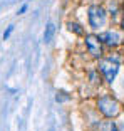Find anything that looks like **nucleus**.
<instances>
[{
  "label": "nucleus",
  "mask_w": 124,
  "mask_h": 131,
  "mask_svg": "<svg viewBox=\"0 0 124 131\" xmlns=\"http://www.w3.org/2000/svg\"><path fill=\"white\" fill-rule=\"evenodd\" d=\"M54 32H55V25L54 24H49L45 27V32H44V40L45 42H51L52 37H54Z\"/></svg>",
  "instance_id": "6"
},
{
  "label": "nucleus",
  "mask_w": 124,
  "mask_h": 131,
  "mask_svg": "<svg viewBox=\"0 0 124 131\" xmlns=\"http://www.w3.org/2000/svg\"><path fill=\"white\" fill-rule=\"evenodd\" d=\"M99 40L107 44L109 47H116L117 44H119V35H117L116 32H106V34L99 35Z\"/></svg>",
  "instance_id": "5"
},
{
  "label": "nucleus",
  "mask_w": 124,
  "mask_h": 131,
  "mask_svg": "<svg viewBox=\"0 0 124 131\" xmlns=\"http://www.w3.org/2000/svg\"><path fill=\"white\" fill-rule=\"evenodd\" d=\"M85 46H87V50H89L94 57H101L102 46H101L99 37H96V35H85Z\"/></svg>",
  "instance_id": "4"
},
{
  "label": "nucleus",
  "mask_w": 124,
  "mask_h": 131,
  "mask_svg": "<svg viewBox=\"0 0 124 131\" xmlns=\"http://www.w3.org/2000/svg\"><path fill=\"white\" fill-rule=\"evenodd\" d=\"M97 106H99V109L102 111V114L107 116V118H113V116H116L117 113H119V104H117V101L113 99V97H109V96L101 97V99L97 101Z\"/></svg>",
  "instance_id": "1"
},
{
  "label": "nucleus",
  "mask_w": 124,
  "mask_h": 131,
  "mask_svg": "<svg viewBox=\"0 0 124 131\" xmlns=\"http://www.w3.org/2000/svg\"><path fill=\"white\" fill-rule=\"evenodd\" d=\"M122 29H124V17H122Z\"/></svg>",
  "instance_id": "12"
},
{
  "label": "nucleus",
  "mask_w": 124,
  "mask_h": 131,
  "mask_svg": "<svg viewBox=\"0 0 124 131\" xmlns=\"http://www.w3.org/2000/svg\"><path fill=\"white\" fill-rule=\"evenodd\" d=\"M25 10H27V5H22V8L19 10V14H25Z\"/></svg>",
  "instance_id": "11"
},
{
  "label": "nucleus",
  "mask_w": 124,
  "mask_h": 131,
  "mask_svg": "<svg viewBox=\"0 0 124 131\" xmlns=\"http://www.w3.org/2000/svg\"><path fill=\"white\" fill-rule=\"evenodd\" d=\"M12 30H14V25H10V27H8V29H7V30H5V32H4V39H8V35H10V34H12Z\"/></svg>",
  "instance_id": "10"
},
{
  "label": "nucleus",
  "mask_w": 124,
  "mask_h": 131,
  "mask_svg": "<svg viewBox=\"0 0 124 131\" xmlns=\"http://www.w3.org/2000/svg\"><path fill=\"white\" fill-rule=\"evenodd\" d=\"M87 15H89V24H91L92 29H99L106 24V12L99 5H92L89 8V14Z\"/></svg>",
  "instance_id": "2"
},
{
  "label": "nucleus",
  "mask_w": 124,
  "mask_h": 131,
  "mask_svg": "<svg viewBox=\"0 0 124 131\" xmlns=\"http://www.w3.org/2000/svg\"><path fill=\"white\" fill-rule=\"evenodd\" d=\"M106 131H117V128H116V124L107 123V124H106Z\"/></svg>",
  "instance_id": "9"
},
{
  "label": "nucleus",
  "mask_w": 124,
  "mask_h": 131,
  "mask_svg": "<svg viewBox=\"0 0 124 131\" xmlns=\"http://www.w3.org/2000/svg\"><path fill=\"white\" fill-rule=\"evenodd\" d=\"M67 29H69L70 32H74V34H77V35H82V34H84L82 27L79 25V24H76V22H69V24H67Z\"/></svg>",
  "instance_id": "7"
},
{
  "label": "nucleus",
  "mask_w": 124,
  "mask_h": 131,
  "mask_svg": "<svg viewBox=\"0 0 124 131\" xmlns=\"http://www.w3.org/2000/svg\"><path fill=\"white\" fill-rule=\"evenodd\" d=\"M69 99V96L67 94H62V93H59L57 96H55V101H59V103H62V101H67Z\"/></svg>",
  "instance_id": "8"
},
{
  "label": "nucleus",
  "mask_w": 124,
  "mask_h": 131,
  "mask_svg": "<svg viewBox=\"0 0 124 131\" xmlns=\"http://www.w3.org/2000/svg\"><path fill=\"white\" fill-rule=\"evenodd\" d=\"M101 71L104 74V77L107 79L109 82L114 81V77L117 76V71H119V64L113 59H107V61H102L101 62Z\"/></svg>",
  "instance_id": "3"
}]
</instances>
